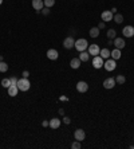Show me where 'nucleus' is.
<instances>
[{
    "mask_svg": "<svg viewBox=\"0 0 134 149\" xmlns=\"http://www.w3.org/2000/svg\"><path fill=\"white\" fill-rule=\"evenodd\" d=\"M59 114H60V116H63V114H64V110H63V109H59Z\"/></svg>",
    "mask_w": 134,
    "mask_h": 149,
    "instance_id": "nucleus-35",
    "label": "nucleus"
},
{
    "mask_svg": "<svg viewBox=\"0 0 134 149\" xmlns=\"http://www.w3.org/2000/svg\"><path fill=\"white\" fill-rule=\"evenodd\" d=\"M7 70H8V65L4 61H1L0 62V73H5Z\"/></svg>",
    "mask_w": 134,
    "mask_h": 149,
    "instance_id": "nucleus-25",
    "label": "nucleus"
},
{
    "mask_svg": "<svg viewBox=\"0 0 134 149\" xmlns=\"http://www.w3.org/2000/svg\"><path fill=\"white\" fill-rule=\"evenodd\" d=\"M105 27H106L105 22H101V23H99V26H98V28H99V30H102V28H105Z\"/></svg>",
    "mask_w": 134,
    "mask_h": 149,
    "instance_id": "nucleus-33",
    "label": "nucleus"
},
{
    "mask_svg": "<svg viewBox=\"0 0 134 149\" xmlns=\"http://www.w3.org/2000/svg\"><path fill=\"white\" fill-rule=\"evenodd\" d=\"M115 78H107L103 81V88L105 89H113L115 86Z\"/></svg>",
    "mask_w": 134,
    "mask_h": 149,
    "instance_id": "nucleus-10",
    "label": "nucleus"
},
{
    "mask_svg": "<svg viewBox=\"0 0 134 149\" xmlns=\"http://www.w3.org/2000/svg\"><path fill=\"white\" fill-rule=\"evenodd\" d=\"M99 53H101V50H99L98 44H90V46H89V54H90V55L97 57V55H99Z\"/></svg>",
    "mask_w": 134,
    "mask_h": 149,
    "instance_id": "nucleus-8",
    "label": "nucleus"
},
{
    "mask_svg": "<svg viewBox=\"0 0 134 149\" xmlns=\"http://www.w3.org/2000/svg\"><path fill=\"white\" fill-rule=\"evenodd\" d=\"M1 86L5 89H8L9 86H11V81H9V78H4L3 81H1Z\"/></svg>",
    "mask_w": 134,
    "mask_h": 149,
    "instance_id": "nucleus-26",
    "label": "nucleus"
},
{
    "mask_svg": "<svg viewBox=\"0 0 134 149\" xmlns=\"http://www.w3.org/2000/svg\"><path fill=\"white\" fill-rule=\"evenodd\" d=\"M43 1H44V5L47 8H50V7H52L55 4V0H43Z\"/></svg>",
    "mask_w": 134,
    "mask_h": 149,
    "instance_id": "nucleus-27",
    "label": "nucleus"
},
{
    "mask_svg": "<svg viewBox=\"0 0 134 149\" xmlns=\"http://www.w3.org/2000/svg\"><path fill=\"white\" fill-rule=\"evenodd\" d=\"M74 46H75V40H74V38H72V36H67L66 39L63 40V47L67 48V50L72 48Z\"/></svg>",
    "mask_w": 134,
    "mask_h": 149,
    "instance_id": "nucleus-4",
    "label": "nucleus"
},
{
    "mask_svg": "<svg viewBox=\"0 0 134 149\" xmlns=\"http://www.w3.org/2000/svg\"><path fill=\"white\" fill-rule=\"evenodd\" d=\"M103 67H105V69H106L107 71H113V70H115V67H117V62H115V59H110V58H109V59H107L106 62H105V63H103Z\"/></svg>",
    "mask_w": 134,
    "mask_h": 149,
    "instance_id": "nucleus-3",
    "label": "nucleus"
},
{
    "mask_svg": "<svg viewBox=\"0 0 134 149\" xmlns=\"http://www.w3.org/2000/svg\"><path fill=\"white\" fill-rule=\"evenodd\" d=\"M122 34H123V36H126V38H133L134 36V27H131V26L123 27Z\"/></svg>",
    "mask_w": 134,
    "mask_h": 149,
    "instance_id": "nucleus-6",
    "label": "nucleus"
},
{
    "mask_svg": "<svg viewBox=\"0 0 134 149\" xmlns=\"http://www.w3.org/2000/svg\"><path fill=\"white\" fill-rule=\"evenodd\" d=\"M80 63H82V61H80L79 58H74V59H71V62H70V66H71L72 69H79Z\"/></svg>",
    "mask_w": 134,
    "mask_h": 149,
    "instance_id": "nucleus-17",
    "label": "nucleus"
},
{
    "mask_svg": "<svg viewBox=\"0 0 134 149\" xmlns=\"http://www.w3.org/2000/svg\"><path fill=\"white\" fill-rule=\"evenodd\" d=\"M99 55H101L103 59H109V58H110V50H107V48H102V50H101V53H99Z\"/></svg>",
    "mask_w": 134,
    "mask_h": 149,
    "instance_id": "nucleus-20",
    "label": "nucleus"
},
{
    "mask_svg": "<svg viewBox=\"0 0 134 149\" xmlns=\"http://www.w3.org/2000/svg\"><path fill=\"white\" fill-rule=\"evenodd\" d=\"M101 18H102L103 22L106 23V22H110V20H113L114 15H113L111 11H103V12L101 13Z\"/></svg>",
    "mask_w": 134,
    "mask_h": 149,
    "instance_id": "nucleus-9",
    "label": "nucleus"
},
{
    "mask_svg": "<svg viewBox=\"0 0 134 149\" xmlns=\"http://www.w3.org/2000/svg\"><path fill=\"white\" fill-rule=\"evenodd\" d=\"M63 122L66 124V125H68V124L71 122V120L68 118V117H63Z\"/></svg>",
    "mask_w": 134,
    "mask_h": 149,
    "instance_id": "nucleus-31",
    "label": "nucleus"
},
{
    "mask_svg": "<svg viewBox=\"0 0 134 149\" xmlns=\"http://www.w3.org/2000/svg\"><path fill=\"white\" fill-rule=\"evenodd\" d=\"M18 92H19V89H18L16 85H11V86L8 88V96L9 97H15L16 94H18Z\"/></svg>",
    "mask_w": 134,
    "mask_h": 149,
    "instance_id": "nucleus-15",
    "label": "nucleus"
},
{
    "mask_svg": "<svg viewBox=\"0 0 134 149\" xmlns=\"http://www.w3.org/2000/svg\"><path fill=\"white\" fill-rule=\"evenodd\" d=\"M74 137H75L76 141H83L86 137V133L83 129H76L75 133H74Z\"/></svg>",
    "mask_w": 134,
    "mask_h": 149,
    "instance_id": "nucleus-12",
    "label": "nucleus"
},
{
    "mask_svg": "<svg viewBox=\"0 0 134 149\" xmlns=\"http://www.w3.org/2000/svg\"><path fill=\"white\" fill-rule=\"evenodd\" d=\"M40 12L43 13V15H48V13H50V8H47V7H46V8H43Z\"/></svg>",
    "mask_w": 134,
    "mask_h": 149,
    "instance_id": "nucleus-29",
    "label": "nucleus"
},
{
    "mask_svg": "<svg viewBox=\"0 0 134 149\" xmlns=\"http://www.w3.org/2000/svg\"><path fill=\"white\" fill-rule=\"evenodd\" d=\"M110 57L113 58V59H119L121 58V50L119 48H114V50H113L111 53H110Z\"/></svg>",
    "mask_w": 134,
    "mask_h": 149,
    "instance_id": "nucleus-18",
    "label": "nucleus"
},
{
    "mask_svg": "<svg viewBox=\"0 0 134 149\" xmlns=\"http://www.w3.org/2000/svg\"><path fill=\"white\" fill-rule=\"evenodd\" d=\"M9 81H11V85H16V84H18V79L15 78V77H11Z\"/></svg>",
    "mask_w": 134,
    "mask_h": 149,
    "instance_id": "nucleus-30",
    "label": "nucleus"
},
{
    "mask_svg": "<svg viewBox=\"0 0 134 149\" xmlns=\"http://www.w3.org/2000/svg\"><path fill=\"white\" fill-rule=\"evenodd\" d=\"M103 58L101 57V55H97V57L93 58V66L94 69H101V67H103Z\"/></svg>",
    "mask_w": 134,
    "mask_h": 149,
    "instance_id": "nucleus-5",
    "label": "nucleus"
},
{
    "mask_svg": "<svg viewBox=\"0 0 134 149\" xmlns=\"http://www.w3.org/2000/svg\"><path fill=\"white\" fill-rule=\"evenodd\" d=\"M114 46H115V48H119V50H122V48L125 47V40L123 39H121V38H115V39H114Z\"/></svg>",
    "mask_w": 134,
    "mask_h": 149,
    "instance_id": "nucleus-14",
    "label": "nucleus"
},
{
    "mask_svg": "<svg viewBox=\"0 0 134 149\" xmlns=\"http://www.w3.org/2000/svg\"><path fill=\"white\" fill-rule=\"evenodd\" d=\"M32 7L35 11H42L44 8V1L43 0H32Z\"/></svg>",
    "mask_w": 134,
    "mask_h": 149,
    "instance_id": "nucleus-11",
    "label": "nucleus"
},
{
    "mask_svg": "<svg viewBox=\"0 0 134 149\" xmlns=\"http://www.w3.org/2000/svg\"><path fill=\"white\" fill-rule=\"evenodd\" d=\"M115 82L117 84H119V85H123L126 82V78H125V75H117V78H115Z\"/></svg>",
    "mask_w": 134,
    "mask_h": 149,
    "instance_id": "nucleus-23",
    "label": "nucleus"
},
{
    "mask_svg": "<svg viewBox=\"0 0 134 149\" xmlns=\"http://www.w3.org/2000/svg\"><path fill=\"white\" fill-rule=\"evenodd\" d=\"M71 148H72V149H79V148H80V141H75V142H72V144H71Z\"/></svg>",
    "mask_w": 134,
    "mask_h": 149,
    "instance_id": "nucleus-28",
    "label": "nucleus"
},
{
    "mask_svg": "<svg viewBox=\"0 0 134 149\" xmlns=\"http://www.w3.org/2000/svg\"><path fill=\"white\" fill-rule=\"evenodd\" d=\"M3 61V55H0V62Z\"/></svg>",
    "mask_w": 134,
    "mask_h": 149,
    "instance_id": "nucleus-36",
    "label": "nucleus"
},
{
    "mask_svg": "<svg viewBox=\"0 0 134 149\" xmlns=\"http://www.w3.org/2000/svg\"><path fill=\"white\" fill-rule=\"evenodd\" d=\"M107 38H109V39L111 40V39H115L117 38V32H115V30H113V28H110V30L107 31Z\"/></svg>",
    "mask_w": 134,
    "mask_h": 149,
    "instance_id": "nucleus-22",
    "label": "nucleus"
},
{
    "mask_svg": "<svg viewBox=\"0 0 134 149\" xmlns=\"http://www.w3.org/2000/svg\"><path fill=\"white\" fill-rule=\"evenodd\" d=\"M22 75H23V78H28V77H30V73H28V71L26 70V71H23V74H22Z\"/></svg>",
    "mask_w": 134,
    "mask_h": 149,
    "instance_id": "nucleus-32",
    "label": "nucleus"
},
{
    "mask_svg": "<svg viewBox=\"0 0 134 149\" xmlns=\"http://www.w3.org/2000/svg\"><path fill=\"white\" fill-rule=\"evenodd\" d=\"M114 22L115 23H118V24H121V23L123 22V16H122V15H121V13H115V15H114Z\"/></svg>",
    "mask_w": 134,
    "mask_h": 149,
    "instance_id": "nucleus-24",
    "label": "nucleus"
},
{
    "mask_svg": "<svg viewBox=\"0 0 134 149\" xmlns=\"http://www.w3.org/2000/svg\"><path fill=\"white\" fill-rule=\"evenodd\" d=\"M90 36L91 38H98L99 36V28L98 27H93V28H90Z\"/></svg>",
    "mask_w": 134,
    "mask_h": 149,
    "instance_id": "nucleus-19",
    "label": "nucleus"
},
{
    "mask_svg": "<svg viewBox=\"0 0 134 149\" xmlns=\"http://www.w3.org/2000/svg\"><path fill=\"white\" fill-rule=\"evenodd\" d=\"M16 86H18V89L20 92H28L30 88H31V84H30L28 78H22V79H18Z\"/></svg>",
    "mask_w": 134,
    "mask_h": 149,
    "instance_id": "nucleus-1",
    "label": "nucleus"
},
{
    "mask_svg": "<svg viewBox=\"0 0 134 149\" xmlns=\"http://www.w3.org/2000/svg\"><path fill=\"white\" fill-rule=\"evenodd\" d=\"M59 57V53L56 50H54V48H50L48 51H47V58L51 59V61H56Z\"/></svg>",
    "mask_w": 134,
    "mask_h": 149,
    "instance_id": "nucleus-13",
    "label": "nucleus"
},
{
    "mask_svg": "<svg viewBox=\"0 0 134 149\" xmlns=\"http://www.w3.org/2000/svg\"><path fill=\"white\" fill-rule=\"evenodd\" d=\"M89 58H90V54L86 53V51H82V53L79 54V59L82 62H87L89 61Z\"/></svg>",
    "mask_w": 134,
    "mask_h": 149,
    "instance_id": "nucleus-21",
    "label": "nucleus"
},
{
    "mask_svg": "<svg viewBox=\"0 0 134 149\" xmlns=\"http://www.w3.org/2000/svg\"><path fill=\"white\" fill-rule=\"evenodd\" d=\"M76 90L79 93H86L87 90H89V85H87V82H85V81H79L78 84H76Z\"/></svg>",
    "mask_w": 134,
    "mask_h": 149,
    "instance_id": "nucleus-7",
    "label": "nucleus"
},
{
    "mask_svg": "<svg viewBox=\"0 0 134 149\" xmlns=\"http://www.w3.org/2000/svg\"><path fill=\"white\" fill-rule=\"evenodd\" d=\"M74 47H75L78 51L82 53V51H86V48L89 47V43H87V40H86V39L82 38V39L75 40V46H74Z\"/></svg>",
    "mask_w": 134,
    "mask_h": 149,
    "instance_id": "nucleus-2",
    "label": "nucleus"
},
{
    "mask_svg": "<svg viewBox=\"0 0 134 149\" xmlns=\"http://www.w3.org/2000/svg\"><path fill=\"white\" fill-rule=\"evenodd\" d=\"M59 126H60V120L51 118V121H50V128H51V129H58Z\"/></svg>",
    "mask_w": 134,
    "mask_h": 149,
    "instance_id": "nucleus-16",
    "label": "nucleus"
},
{
    "mask_svg": "<svg viewBox=\"0 0 134 149\" xmlns=\"http://www.w3.org/2000/svg\"><path fill=\"white\" fill-rule=\"evenodd\" d=\"M1 3H3V0H0V4H1Z\"/></svg>",
    "mask_w": 134,
    "mask_h": 149,
    "instance_id": "nucleus-37",
    "label": "nucleus"
},
{
    "mask_svg": "<svg viewBox=\"0 0 134 149\" xmlns=\"http://www.w3.org/2000/svg\"><path fill=\"white\" fill-rule=\"evenodd\" d=\"M42 125H43L44 128H47V126H50V122H48V121H43V122H42Z\"/></svg>",
    "mask_w": 134,
    "mask_h": 149,
    "instance_id": "nucleus-34",
    "label": "nucleus"
}]
</instances>
